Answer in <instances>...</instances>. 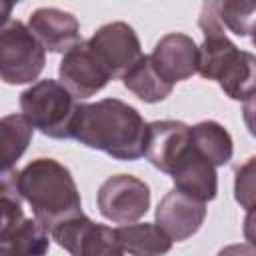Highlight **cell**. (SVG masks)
Returning a JSON list of instances; mask_svg holds the SVG:
<instances>
[{
    "mask_svg": "<svg viewBox=\"0 0 256 256\" xmlns=\"http://www.w3.org/2000/svg\"><path fill=\"white\" fill-rule=\"evenodd\" d=\"M2 190L26 200L34 218L48 232L60 222L84 214L72 172L54 158H36L22 170L2 172Z\"/></svg>",
    "mask_w": 256,
    "mask_h": 256,
    "instance_id": "obj_1",
    "label": "cell"
},
{
    "mask_svg": "<svg viewBox=\"0 0 256 256\" xmlns=\"http://www.w3.org/2000/svg\"><path fill=\"white\" fill-rule=\"evenodd\" d=\"M146 130L148 124L134 106L118 98H104L78 104L72 138L92 150L106 152L114 160L134 162L144 156Z\"/></svg>",
    "mask_w": 256,
    "mask_h": 256,
    "instance_id": "obj_2",
    "label": "cell"
},
{
    "mask_svg": "<svg viewBox=\"0 0 256 256\" xmlns=\"http://www.w3.org/2000/svg\"><path fill=\"white\" fill-rule=\"evenodd\" d=\"M20 110L28 122L48 138H72L78 102L62 82L44 78L20 94Z\"/></svg>",
    "mask_w": 256,
    "mask_h": 256,
    "instance_id": "obj_3",
    "label": "cell"
},
{
    "mask_svg": "<svg viewBox=\"0 0 256 256\" xmlns=\"http://www.w3.org/2000/svg\"><path fill=\"white\" fill-rule=\"evenodd\" d=\"M46 64V50L20 20H8L0 30V76L6 84H30Z\"/></svg>",
    "mask_w": 256,
    "mask_h": 256,
    "instance_id": "obj_4",
    "label": "cell"
},
{
    "mask_svg": "<svg viewBox=\"0 0 256 256\" xmlns=\"http://www.w3.org/2000/svg\"><path fill=\"white\" fill-rule=\"evenodd\" d=\"M22 198L2 190L0 256H46L50 248L48 230L36 218H24Z\"/></svg>",
    "mask_w": 256,
    "mask_h": 256,
    "instance_id": "obj_5",
    "label": "cell"
},
{
    "mask_svg": "<svg viewBox=\"0 0 256 256\" xmlns=\"http://www.w3.org/2000/svg\"><path fill=\"white\" fill-rule=\"evenodd\" d=\"M100 214L114 224H134L150 208V188L132 174L106 178L96 194Z\"/></svg>",
    "mask_w": 256,
    "mask_h": 256,
    "instance_id": "obj_6",
    "label": "cell"
},
{
    "mask_svg": "<svg viewBox=\"0 0 256 256\" xmlns=\"http://www.w3.org/2000/svg\"><path fill=\"white\" fill-rule=\"evenodd\" d=\"M52 240L70 256H124L116 228L90 220L86 214L60 222L50 230Z\"/></svg>",
    "mask_w": 256,
    "mask_h": 256,
    "instance_id": "obj_7",
    "label": "cell"
},
{
    "mask_svg": "<svg viewBox=\"0 0 256 256\" xmlns=\"http://www.w3.org/2000/svg\"><path fill=\"white\" fill-rule=\"evenodd\" d=\"M88 44L108 68L112 78H124L144 56L138 34L126 22H108L100 26Z\"/></svg>",
    "mask_w": 256,
    "mask_h": 256,
    "instance_id": "obj_8",
    "label": "cell"
},
{
    "mask_svg": "<svg viewBox=\"0 0 256 256\" xmlns=\"http://www.w3.org/2000/svg\"><path fill=\"white\" fill-rule=\"evenodd\" d=\"M58 76L64 88L76 100H86L94 96L112 80L108 68L96 56L88 40H82L62 56Z\"/></svg>",
    "mask_w": 256,
    "mask_h": 256,
    "instance_id": "obj_9",
    "label": "cell"
},
{
    "mask_svg": "<svg viewBox=\"0 0 256 256\" xmlns=\"http://www.w3.org/2000/svg\"><path fill=\"white\" fill-rule=\"evenodd\" d=\"M188 124L180 120H154L146 130L144 156L154 168L168 176L186 158L192 148V134Z\"/></svg>",
    "mask_w": 256,
    "mask_h": 256,
    "instance_id": "obj_10",
    "label": "cell"
},
{
    "mask_svg": "<svg viewBox=\"0 0 256 256\" xmlns=\"http://www.w3.org/2000/svg\"><path fill=\"white\" fill-rule=\"evenodd\" d=\"M206 218V202H200L172 188L156 206V224L170 236L172 242H182L194 236Z\"/></svg>",
    "mask_w": 256,
    "mask_h": 256,
    "instance_id": "obj_11",
    "label": "cell"
},
{
    "mask_svg": "<svg viewBox=\"0 0 256 256\" xmlns=\"http://www.w3.org/2000/svg\"><path fill=\"white\" fill-rule=\"evenodd\" d=\"M28 28L34 34V38L42 44V48L54 54H66L68 50L82 42L80 24L76 16L54 6L34 10L28 18Z\"/></svg>",
    "mask_w": 256,
    "mask_h": 256,
    "instance_id": "obj_12",
    "label": "cell"
},
{
    "mask_svg": "<svg viewBox=\"0 0 256 256\" xmlns=\"http://www.w3.org/2000/svg\"><path fill=\"white\" fill-rule=\"evenodd\" d=\"M156 70L170 84L192 78L198 72V46L192 36L182 32H170L162 36L152 54H150Z\"/></svg>",
    "mask_w": 256,
    "mask_h": 256,
    "instance_id": "obj_13",
    "label": "cell"
},
{
    "mask_svg": "<svg viewBox=\"0 0 256 256\" xmlns=\"http://www.w3.org/2000/svg\"><path fill=\"white\" fill-rule=\"evenodd\" d=\"M170 178L174 180L176 190H180V192H184V194H188L200 202L214 200L218 194L216 166H212L204 156H200L194 150V146L190 148L186 158L174 168Z\"/></svg>",
    "mask_w": 256,
    "mask_h": 256,
    "instance_id": "obj_14",
    "label": "cell"
},
{
    "mask_svg": "<svg viewBox=\"0 0 256 256\" xmlns=\"http://www.w3.org/2000/svg\"><path fill=\"white\" fill-rule=\"evenodd\" d=\"M122 250L130 256H164L172 248L170 236L154 222H134L116 228Z\"/></svg>",
    "mask_w": 256,
    "mask_h": 256,
    "instance_id": "obj_15",
    "label": "cell"
},
{
    "mask_svg": "<svg viewBox=\"0 0 256 256\" xmlns=\"http://www.w3.org/2000/svg\"><path fill=\"white\" fill-rule=\"evenodd\" d=\"M194 150L212 166H224L232 160L234 142L230 132L216 120H202L190 128Z\"/></svg>",
    "mask_w": 256,
    "mask_h": 256,
    "instance_id": "obj_16",
    "label": "cell"
},
{
    "mask_svg": "<svg viewBox=\"0 0 256 256\" xmlns=\"http://www.w3.org/2000/svg\"><path fill=\"white\" fill-rule=\"evenodd\" d=\"M122 84L132 94H136L142 102H148V104L166 100L172 94V88H174V84H170L168 80H164V76L156 70L152 58L146 56V54L122 78Z\"/></svg>",
    "mask_w": 256,
    "mask_h": 256,
    "instance_id": "obj_17",
    "label": "cell"
},
{
    "mask_svg": "<svg viewBox=\"0 0 256 256\" xmlns=\"http://www.w3.org/2000/svg\"><path fill=\"white\" fill-rule=\"evenodd\" d=\"M216 82L228 98L246 100L256 90V56L248 50H238Z\"/></svg>",
    "mask_w": 256,
    "mask_h": 256,
    "instance_id": "obj_18",
    "label": "cell"
},
{
    "mask_svg": "<svg viewBox=\"0 0 256 256\" xmlns=\"http://www.w3.org/2000/svg\"><path fill=\"white\" fill-rule=\"evenodd\" d=\"M34 134V126L24 114H8L0 120V144H2V172L14 170V164L26 152Z\"/></svg>",
    "mask_w": 256,
    "mask_h": 256,
    "instance_id": "obj_19",
    "label": "cell"
},
{
    "mask_svg": "<svg viewBox=\"0 0 256 256\" xmlns=\"http://www.w3.org/2000/svg\"><path fill=\"white\" fill-rule=\"evenodd\" d=\"M218 14L230 32L236 36H248L256 30V2H242V0H226L218 2Z\"/></svg>",
    "mask_w": 256,
    "mask_h": 256,
    "instance_id": "obj_20",
    "label": "cell"
},
{
    "mask_svg": "<svg viewBox=\"0 0 256 256\" xmlns=\"http://www.w3.org/2000/svg\"><path fill=\"white\" fill-rule=\"evenodd\" d=\"M234 198L246 212L256 208V156H250L242 166L236 168Z\"/></svg>",
    "mask_w": 256,
    "mask_h": 256,
    "instance_id": "obj_21",
    "label": "cell"
},
{
    "mask_svg": "<svg viewBox=\"0 0 256 256\" xmlns=\"http://www.w3.org/2000/svg\"><path fill=\"white\" fill-rule=\"evenodd\" d=\"M242 118H244V124L248 128V132L256 138V90L244 100V104H242Z\"/></svg>",
    "mask_w": 256,
    "mask_h": 256,
    "instance_id": "obj_22",
    "label": "cell"
},
{
    "mask_svg": "<svg viewBox=\"0 0 256 256\" xmlns=\"http://www.w3.org/2000/svg\"><path fill=\"white\" fill-rule=\"evenodd\" d=\"M242 232H244V238L248 240V244H250L252 248H256V208L246 212Z\"/></svg>",
    "mask_w": 256,
    "mask_h": 256,
    "instance_id": "obj_23",
    "label": "cell"
},
{
    "mask_svg": "<svg viewBox=\"0 0 256 256\" xmlns=\"http://www.w3.org/2000/svg\"><path fill=\"white\" fill-rule=\"evenodd\" d=\"M216 256H256V248L250 244H230L224 246Z\"/></svg>",
    "mask_w": 256,
    "mask_h": 256,
    "instance_id": "obj_24",
    "label": "cell"
},
{
    "mask_svg": "<svg viewBox=\"0 0 256 256\" xmlns=\"http://www.w3.org/2000/svg\"><path fill=\"white\" fill-rule=\"evenodd\" d=\"M252 42H254V46H256V30H254V34H252Z\"/></svg>",
    "mask_w": 256,
    "mask_h": 256,
    "instance_id": "obj_25",
    "label": "cell"
}]
</instances>
